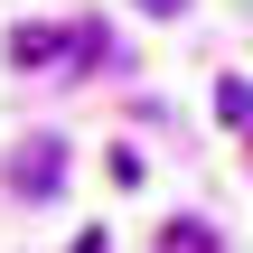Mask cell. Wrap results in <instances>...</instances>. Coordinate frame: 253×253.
I'll return each instance as SVG.
<instances>
[{
  "instance_id": "obj_3",
  "label": "cell",
  "mask_w": 253,
  "mask_h": 253,
  "mask_svg": "<svg viewBox=\"0 0 253 253\" xmlns=\"http://www.w3.org/2000/svg\"><path fill=\"white\" fill-rule=\"evenodd\" d=\"M75 47V28H19L9 38V66H47V56H66Z\"/></svg>"
},
{
  "instance_id": "obj_5",
  "label": "cell",
  "mask_w": 253,
  "mask_h": 253,
  "mask_svg": "<svg viewBox=\"0 0 253 253\" xmlns=\"http://www.w3.org/2000/svg\"><path fill=\"white\" fill-rule=\"evenodd\" d=\"M141 9H150V19H178V9H188V0H141Z\"/></svg>"
},
{
  "instance_id": "obj_4",
  "label": "cell",
  "mask_w": 253,
  "mask_h": 253,
  "mask_svg": "<svg viewBox=\"0 0 253 253\" xmlns=\"http://www.w3.org/2000/svg\"><path fill=\"white\" fill-rule=\"evenodd\" d=\"M216 122L253 141V84H244V75H225V84H216Z\"/></svg>"
},
{
  "instance_id": "obj_2",
  "label": "cell",
  "mask_w": 253,
  "mask_h": 253,
  "mask_svg": "<svg viewBox=\"0 0 253 253\" xmlns=\"http://www.w3.org/2000/svg\"><path fill=\"white\" fill-rule=\"evenodd\" d=\"M160 253H225V235H216L207 216H169V225H160Z\"/></svg>"
},
{
  "instance_id": "obj_1",
  "label": "cell",
  "mask_w": 253,
  "mask_h": 253,
  "mask_svg": "<svg viewBox=\"0 0 253 253\" xmlns=\"http://www.w3.org/2000/svg\"><path fill=\"white\" fill-rule=\"evenodd\" d=\"M56 178H66V141H28V150L9 160V188H19V197H47Z\"/></svg>"
}]
</instances>
